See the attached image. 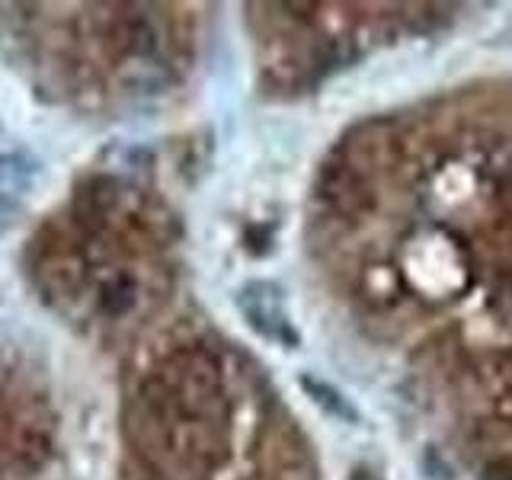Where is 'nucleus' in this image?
Returning a JSON list of instances; mask_svg holds the SVG:
<instances>
[{"label":"nucleus","mask_w":512,"mask_h":480,"mask_svg":"<svg viewBox=\"0 0 512 480\" xmlns=\"http://www.w3.org/2000/svg\"><path fill=\"white\" fill-rule=\"evenodd\" d=\"M237 308L247 317V324L260 336H266V340H279L288 346L298 343V333L292 330V324H288V314L282 304V288L276 282L244 285L237 295Z\"/></svg>","instance_id":"f257e3e1"},{"label":"nucleus","mask_w":512,"mask_h":480,"mask_svg":"<svg viewBox=\"0 0 512 480\" xmlns=\"http://www.w3.org/2000/svg\"><path fill=\"white\" fill-rule=\"evenodd\" d=\"M349 480H381V477H375L372 471H365V468H356L352 471V477Z\"/></svg>","instance_id":"7ed1b4c3"},{"label":"nucleus","mask_w":512,"mask_h":480,"mask_svg":"<svg viewBox=\"0 0 512 480\" xmlns=\"http://www.w3.org/2000/svg\"><path fill=\"white\" fill-rule=\"evenodd\" d=\"M301 391L308 394L314 404L324 410L327 416H333V420H343V423H359V410L349 404V400L330 388L327 381H320V378H311V375H301Z\"/></svg>","instance_id":"f03ea898"}]
</instances>
